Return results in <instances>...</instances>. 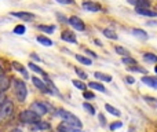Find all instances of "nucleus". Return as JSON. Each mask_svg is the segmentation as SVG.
Listing matches in <instances>:
<instances>
[{"instance_id": "a19ab883", "label": "nucleus", "mask_w": 157, "mask_h": 132, "mask_svg": "<svg viewBox=\"0 0 157 132\" xmlns=\"http://www.w3.org/2000/svg\"><path fill=\"white\" fill-rule=\"evenodd\" d=\"M127 83H130V84H134V83H135V80H134L132 77H127Z\"/></svg>"}, {"instance_id": "473e14b6", "label": "nucleus", "mask_w": 157, "mask_h": 132, "mask_svg": "<svg viewBox=\"0 0 157 132\" xmlns=\"http://www.w3.org/2000/svg\"><path fill=\"white\" fill-rule=\"evenodd\" d=\"M83 96L86 98V99H94L95 95L92 94V92H90V91H84V92H83Z\"/></svg>"}, {"instance_id": "58836bf2", "label": "nucleus", "mask_w": 157, "mask_h": 132, "mask_svg": "<svg viewBox=\"0 0 157 132\" xmlns=\"http://www.w3.org/2000/svg\"><path fill=\"white\" fill-rule=\"evenodd\" d=\"M128 3H130V4H134V6H136L139 3V0H127Z\"/></svg>"}, {"instance_id": "9b49d317", "label": "nucleus", "mask_w": 157, "mask_h": 132, "mask_svg": "<svg viewBox=\"0 0 157 132\" xmlns=\"http://www.w3.org/2000/svg\"><path fill=\"white\" fill-rule=\"evenodd\" d=\"M142 83L146 84V85L152 87V88L157 89V77H150V76H145L142 77Z\"/></svg>"}, {"instance_id": "79ce46f5", "label": "nucleus", "mask_w": 157, "mask_h": 132, "mask_svg": "<svg viewBox=\"0 0 157 132\" xmlns=\"http://www.w3.org/2000/svg\"><path fill=\"white\" fill-rule=\"evenodd\" d=\"M32 58H33V59H36V61H39V57L36 54H32Z\"/></svg>"}, {"instance_id": "1a4fd4ad", "label": "nucleus", "mask_w": 157, "mask_h": 132, "mask_svg": "<svg viewBox=\"0 0 157 132\" xmlns=\"http://www.w3.org/2000/svg\"><path fill=\"white\" fill-rule=\"evenodd\" d=\"M10 84H11L10 77H7L4 73H0V91H6V89H8Z\"/></svg>"}, {"instance_id": "c9c22d12", "label": "nucleus", "mask_w": 157, "mask_h": 132, "mask_svg": "<svg viewBox=\"0 0 157 132\" xmlns=\"http://www.w3.org/2000/svg\"><path fill=\"white\" fill-rule=\"evenodd\" d=\"M128 70H134V72H142V73H146V70L142 69V67H128Z\"/></svg>"}, {"instance_id": "aec40b11", "label": "nucleus", "mask_w": 157, "mask_h": 132, "mask_svg": "<svg viewBox=\"0 0 157 132\" xmlns=\"http://www.w3.org/2000/svg\"><path fill=\"white\" fill-rule=\"evenodd\" d=\"M88 87L90 88H92V89H97V91H99V92H106V89H105V87L102 85V84H99V83H90L88 84Z\"/></svg>"}, {"instance_id": "72a5a7b5", "label": "nucleus", "mask_w": 157, "mask_h": 132, "mask_svg": "<svg viewBox=\"0 0 157 132\" xmlns=\"http://www.w3.org/2000/svg\"><path fill=\"white\" fill-rule=\"evenodd\" d=\"M123 127V124L120 121H117V123H113V124L110 125V131H114V130H117V128H121Z\"/></svg>"}, {"instance_id": "6ab92c4d", "label": "nucleus", "mask_w": 157, "mask_h": 132, "mask_svg": "<svg viewBox=\"0 0 157 132\" xmlns=\"http://www.w3.org/2000/svg\"><path fill=\"white\" fill-rule=\"evenodd\" d=\"M132 35L136 36V37H139V39H142V40L147 39L146 32H145V30H142V29H132Z\"/></svg>"}, {"instance_id": "f8f14e48", "label": "nucleus", "mask_w": 157, "mask_h": 132, "mask_svg": "<svg viewBox=\"0 0 157 132\" xmlns=\"http://www.w3.org/2000/svg\"><path fill=\"white\" fill-rule=\"evenodd\" d=\"M61 39H62L63 41H69V43H76V35L72 32H69V30H65V32H62V35H61Z\"/></svg>"}, {"instance_id": "bb28decb", "label": "nucleus", "mask_w": 157, "mask_h": 132, "mask_svg": "<svg viewBox=\"0 0 157 132\" xmlns=\"http://www.w3.org/2000/svg\"><path fill=\"white\" fill-rule=\"evenodd\" d=\"M116 52H119V54L123 55V57H130V51L125 50V48H123V47H120V46L116 47Z\"/></svg>"}, {"instance_id": "37998d69", "label": "nucleus", "mask_w": 157, "mask_h": 132, "mask_svg": "<svg viewBox=\"0 0 157 132\" xmlns=\"http://www.w3.org/2000/svg\"><path fill=\"white\" fill-rule=\"evenodd\" d=\"M10 132H22L19 128H15V130H13V131H10Z\"/></svg>"}, {"instance_id": "e433bc0d", "label": "nucleus", "mask_w": 157, "mask_h": 132, "mask_svg": "<svg viewBox=\"0 0 157 132\" xmlns=\"http://www.w3.org/2000/svg\"><path fill=\"white\" fill-rule=\"evenodd\" d=\"M58 3H61V4H73V0H57Z\"/></svg>"}, {"instance_id": "423d86ee", "label": "nucleus", "mask_w": 157, "mask_h": 132, "mask_svg": "<svg viewBox=\"0 0 157 132\" xmlns=\"http://www.w3.org/2000/svg\"><path fill=\"white\" fill-rule=\"evenodd\" d=\"M69 24H71L76 30H80V32L86 30V25H84V22L81 21L78 17H71V18H69Z\"/></svg>"}, {"instance_id": "4c0bfd02", "label": "nucleus", "mask_w": 157, "mask_h": 132, "mask_svg": "<svg viewBox=\"0 0 157 132\" xmlns=\"http://www.w3.org/2000/svg\"><path fill=\"white\" fill-rule=\"evenodd\" d=\"M98 117H99V120H101V125H103V127H105V125H106V121H105V117H103V116H102V114H99V116H98Z\"/></svg>"}, {"instance_id": "2f4dec72", "label": "nucleus", "mask_w": 157, "mask_h": 132, "mask_svg": "<svg viewBox=\"0 0 157 132\" xmlns=\"http://www.w3.org/2000/svg\"><path fill=\"white\" fill-rule=\"evenodd\" d=\"M75 70H76L77 76H78V77H80V78H87V73H86V72H83V70H81V69H78V67H76V69H75Z\"/></svg>"}, {"instance_id": "ea45409f", "label": "nucleus", "mask_w": 157, "mask_h": 132, "mask_svg": "<svg viewBox=\"0 0 157 132\" xmlns=\"http://www.w3.org/2000/svg\"><path fill=\"white\" fill-rule=\"evenodd\" d=\"M86 54L91 55V57H92V58H95V57H97V55H95V54H94V52H92V51H90V50H86Z\"/></svg>"}, {"instance_id": "a18cd8bd", "label": "nucleus", "mask_w": 157, "mask_h": 132, "mask_svg": "<svg viewBox=\"0 0 157 132\" xmlns=\"http://www.w3.org/2000/svg\"><path fill=\"white\" fill-rule=\"evenodd\" d=\"M155 70H156V73H157V66H156V67H155Z\"/></svg>"}, {"instance_id": "9d476101", "label": "nucleus", "mask_w": 157, "mask_h": 132, "mask_svg": "<svg viewBox=\"0 0 157 132\" xmlns=\"http://www.w3.org/2000/svg\"><path fill=\"white\" fill-rule=\"evenodd\" d=\"M32 81H33V84H35L36 87H37L39 89H40L41 92H50V89H48V87H47V84L44 83V81H41L40 78H37V77H32Z\"/></svg>"}, {"instance_id": "c85d7f7f", "label": "nucleus", "mask_w": 157, "mask_h": 132, "mask_svg": "<svg viewBox=\"0 0 157 132\" xmlns=\"http://www.w3.org/2000/svg\"><path fill=\"white\" fill-rule=\"evenodd\" d=\"M72 83H73V85L76 87V88L81 89V91H86V84L84 83H81V81H78V80H73Z\"/></svg>"}, {"instance_id": "4be33fe9", "label": "nucleus", "mask_w": 157, "mask_h": 132, "mask_svg": "<svg viewBox=\"0 0 157 132\" xmlns=\"http://www.w3.org/2000/svg\"><path fill=\"white\" fill-rule=\"evenodd\" d=\"M105 109H106V110H108L110 114H113V116H116V117L120 116V111L117 110L116 107H113L112 105H108V103H106V105H105Z\"/></svg>"}, {"instance_id": "7ed1b4c3", "label": "nucleus", "mask_w": 157, "mask_h": 132, "mask_svg": "<svg viewBox=\"0 0 157 132\" xmlns=\"http://www.w3.org/2000/svg\"><path fill=\"white\" fill-rule=\"evenodd\" d=\"M37 119H39V116L32 109H28V110H24L19 113V120L24 123H35Z\"/></svg>"}, {"instance_id": "7c9ffc66", "label": "nucleus", "mask_w": 157, "mask_h": 132, "mask_svg": "<svg viewBox=\"0 0 157 132\" xmlns=\"http://www.w3.org/2000/svg\"><path fill=\"white\" fill-rule=\"evenodd\" d=\"M123 62L128 63V65H130V63H131V65H135L136 61L134 59V58H131V57H124V58H123Z\"/></svg>"}, {"instance_id": "a211bd4d", "label": "nucleus", "mask_w": 157, "mask_h": 132, "mask_svg": "<svg viewBox=\"0 0 157 132\" xmlns=\"http://www.w3.org/2000/svg\"><path fill=\"white\" fill-rule=\"evenodd\" d=\"M37 41H39V43H41L43 46H46V47H50V46H52V44H54L48 37H46V36H37Z\"/></svg>"}, {"instance_id": "b1692460", "label": "nucleus", "mask_w": 157, "mask_h": 132, "mask_svg": "<svg viewBox=\"0 0 157 132\" xmlns=\"http://www.w3.org/2000/svg\"><path fill=\"white\" fill-rule=\"evenodd\" d=\"M103 35H105L106 37L112 39V40H117V35L112 29H105V30H103Z\"/></svg>"}, {"instance_id": "20e7f679", "label": "nucleus", "mask_w": 157, "mask_h": 132, "mask_svg": "<svg viewBox=\"0 0 157 132\" xmlns=\"http://www.w3.org/2000/svg\"><path fill=\"white\" fill-rule=\"evenodd\" d=\"M13 110H14V105L10 100H6V102L0 106V120L10 117L11 114H13Z\"/></svg>"}, {"instance_id": "393cba45", "label": "nucleus", "mask_w": 157, "mask_h": 132, "mask_svg": "<svg viewBox=\"0 0 157 132\" xmlns=\"http://www.w3.org/2000/svg\"><path fill=\"white\" fill-rule=\"evenodd\" d=\"M76 59L80 63H83V65H91V59H88L87 57H83V55H76Z\"/></svg>"}, {"instance_id": "dca6fc26", "label": "nucleus", "mask_w": 157, "mask_h": 132, "mask_svg": "<svg viewBox=\"0 0 157 132\" xmlns=\"http://www.w3.org/2000/svg\"><path fill=\"white\" fill-rule=\"evenodd\" d=\"M94 76L97 77V80H102V81H106V83H110L112 81V76L105 74V73H102V72H95Z\"/></svg>"}, {"instance_id": "0eeeda50", "label": "nucleus", "mask_w": 157, "mask_h": 132, "mask_svg": "<svg viewBox=\"0 0 157 132\" xmlns=\"http://www.w3.org/2000/svg\"><path fill=\"white\" fill-rule=\"evenodd\" d=\"M58 130H59L61 132H80V131H81V128H77V127H75V125L69 124V123L63 121L62 124H59Z\"/></svg>"}, {"instance_id": "ddd939ff", "label": "nucleus", "mask_w": 157, "mask_h": 132, "mask_svg": "<svg viewBox=\"0 0 157 132\" xmlns=\"http://www.w3.org/2000/svg\"><path fill=\"white\" fill-rule=\"evenodd\" d=\"M13 17H17V18H21L24 21H30V19L35 18V15L30 13H11Z\"/></svg>"}, {"instance_id": "f03ea898", "label": "nucleus", "mask_w": 157, "mask_h": 132, "mask_svg": "<svg viewBox=\"0 0 157 132\" xmlns=\"http://www.w3.org/2000/svg\"><path fill=\"white\" fill-rule=\"evenodd\" d=\"M14 87H15V95L18 98L19 102H24L26 99V95H28V89H26V85L22 80H14Z\"/></svg>"}, {"instance_id": "c756f323", "label": "nucleus", "mask_w": 157, "mask_h": 132, "mask_svg": "<svg viewBox=\"0 0 157 132\" xmlns=\"http://www.w3.org/2000/svg\"><path fill=\"white\" fill-rule=\"evenodd\" d=\"M83 107H84V109H86V110H87V111H88V113H90V114H95V109H94V107H92V106H91V105H90V103H86V102H84V103H83Z\"/></svg>"}, {"instance_id": "f257e3e1", "label": "nucleus", "mask_w": 157, "mask_h": 132, "mask_svg": "<svg viewBox=\"0 0 157 132\" xmlns=\"http://www.w3.org/2000/svg\"><path fill=\"white\" fill-rule=\"evenodd\" d=\"M57 114L61 117V119H63V121L69 123V124L75 125V127L77 128H81L83 125H81V121L78 120V117H76L75 114H72L71 111H66V110H58Z\"/></svg>"}, {"instance_id": "412c9836", "label": "nucleus", "mask_w": 157, "mask_h": 132, "mask_svg": "<svg viewBox=\"0 0 157 132\" xmlns=\"http://www.w3.org/2000/svg\"><path fill=\"white\" fill-rule=\"evenodd\" d=\"M144 59L146 61V62H153V63H156V62H157V55L152 54V52H146V54H144Z\"/></svg>"}, {"instance_id": "a878e982", "label": "nucleus", "mask_w": 157, "mask_h": 132, "mask_svg": "<svg viewBox=\"0 0 157 132\" xmlns=\"http://www.w3.org/2000/svg\"><path fill=\"white\" fill-rule=\"evenodd\" d=\"M13 66H14V69H15V70H18V72H21L22 74L25 76V77H28V73H26V70H25L24 67H22L21 63H18V62H13Z\"/></svg>"}, {"instance_id": "f3484780", "label": "nucleus", "mask_w": 157, "mask_h": 132, "mask_svg": "<svg viewBox=\"0 0 157 132\" xmlns=\"http://www.w3.org/2000/svg\"><path fill=\"white\" fill-rule=\"evenodd\" d=\"M29 67L33 70V72H36V73H39V74H41L44 78H46V77H48V74H47V73L44 72V70L41 69V67H39L37 65H35V63H32V62H30V63H29Z\"/></svg>"}, {"instance_id": "5701e85b", "label": "nucleus", "mask_w": 157, "mask_h": 132, "mask_svg": "<svg viewBox=\"0 0 157 132\" xmlns=\"http://www.w3.org/2000/svg\"><path fill=\"white\" fill-rule=\"evenodd\" d=\"M39 29L40 30H43L44 33H52L55 30V26L54 25H51V26H46V25H39Z\"/></svg>"}, {"instance_id": "6e6552de", "label": "nucleus", "mask_w": 157, "mask_h": 132, "mask_svg": "<svg viewBox=\"0 0 157 132\" xmlns=\"http://www.w3.org/2000/svg\"><path fill=\"white\" fill-rule=\"evenodd\" d=\"M83 8L86 11H90V13H97V11H99L101 10V7H99V4H97V3H94V2H90V0H87V2H83Z\"/></svg>"}, {"instance_id": "c03bdc74", "label": "nucleus", "mask_w": 157, "mask_h": 132, "mask_svg": "<svg viewBox=\"0 0 157 132\" xmlns=\"http://www.w3.org/2000/svg\"><path fill=\"white\" fill-rule=\"evenodd\" d=\"M0 73H3V70H2V67H0Z\"/></svg>"}, {"instance_id": "4468645a", "label": "nucleus", "mask_w": 157, "mask_h": 132, "mask_svg": "<svg viewBox=\"0 0 157 132\" xmlns=\"http://www.w3.org/2000/svg\"><path fill=\"white\" fill-rule=\"evenodd\" d=\"M136 13L139 15H145V17H157L156 11H152L149 8H136Z\"/></svg>"}, {"instance_id": "cd10ccee", "label": "nucleus", "mask_w": 157, "mask_h": 132, "mask_svg": "<svg viewBox=\"0 0 157 132\" xmlns=\"http://www.w3.org/2000/svg\"><path fill=\"white\" fill-rule=\"evenodd\" d=\"M25 30H26V28H25L24 25H17V26L14 28V33H15V35H24Z\"/></svg>"}, {"instance_id": "39448f33", "label": "nucleus", "mask_w": 157, "mask_h": 132, "mask_svg": "<svg viewBox=\"0 0 157 132\" xmlns=\"http://www.w3.org/2000/svg\"><path fill=\"white\" fill-rule=\"evenodd\" d=\"M30 109H32L39 117L44 116V114L48 111L47 110V105H44V103H41V102H33L32 105H30Z\"/></svg>"}, {"instance_id": "f704fd0d", "label": "nucleus", "mask_w": 157, "mask_h": 132, "mask_svg": "<svg viewBox=\"0 0 157 132\" xmlns=\"http://www.w3.org/2000/svg\"><path fill=\"white\" fill-rule=\"evenodd\" d=\"M4 102H6V94H4V91H0V106Z\"/></svg>"}, {"instance_id": "2eb2a0df", "label": "nucleus", "mask_w": 157, "mask_h": 132, "mask_svg": "<svg viewBox=\"0 0 157 132\" xmlns=\"http://www.w3.org/2000/svg\"><path fill=\"white\" fill-rule=\"evenodd\" d=\"M33 124H35L33 130H41V131L50 130V124H48V123H46V121H39V120H36Z\"/></svg>"}]
</instances>
